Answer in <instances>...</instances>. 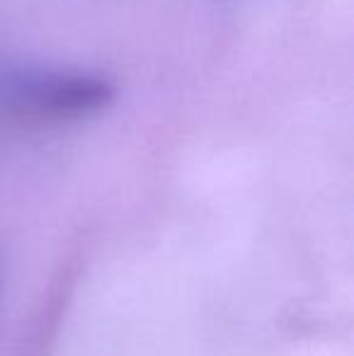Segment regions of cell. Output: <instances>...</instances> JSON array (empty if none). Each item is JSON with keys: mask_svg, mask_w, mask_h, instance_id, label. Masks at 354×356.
Wrapping results in <instances>:
<instances>
[{"mask_svg": "<svg viewBox=\"0 0 354 356\" xmlns=\"http://www.w3.org/2000/svg\"><path fill=\"white\" fill-rule=\"evenodd\" d=\"M114 90L102 75L81 71L24 73L15 83V99L42 117H81L109 104Z\"/></svg>", "mask_w": 354, "mask_h": 356, "instance_id": "6da1fadb", "label": "cell"}]
</instances>
